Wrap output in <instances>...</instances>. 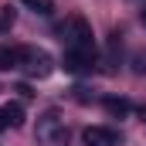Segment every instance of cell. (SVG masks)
<instances>
[{"label":"cell","mask_w":146,"mask_h":146,"mask_svg":"<svg viewBox=\"0 0 146 146\" xmlns=\"http://www.w3.org/2000/svg\"><path fill=\"white\" fill-rule=\"evenodd\" d=\"M37 143L41 146H68V126L58 112H44L37 119V129H34Z\"/></svg>","instance_id":"cell-1"},{"label":"cell","mask_w":146,"mask_h":146,"mask_svg":"<svg viewBox=\"0 0 146 146\" xmlns=\"http://www.w3.org/2000/svg\"><path fill=\"white\" fill-rule=\"evenodd\" d=\"M61 41L72 51H95V37H92V27H88L85 17H72L61 27Z\"/></svg>","instance_id":"cell-2"},{"label":"cell","mask_w":146,"mask_h":146,"mask_svg":"<svg viewBox=\"0 0 146 146\" xmlns=\"http://www.w3.org/2000/svg\"><path fill=\"white\" fill-rule=\"evenodd\" d=\"M21 68L31 75V78H48V75L54 72V58H51L44 48L24 44V48H21Z\"/></svg>","instance_id":"cell-3"},{"label":"cell","mask_w":146,"mask_h":146,"mask_svg":"<svg viewBox=\"0 0 146 146\" xmlns=\"http://www.w3.org/2000/svg\"><path fill=\"white\" fill-rule=\"evenodd\" d=\"M92 65H95V51H72V48H65V72L85 75V72H92Z\"/></svg>","instance_id":"cell-4"},{"label":"cell","mask_w":146,"mask_h":146,"mask_svg":"<svg viewBox=\"0 0 146 146\" xmlns=\"http://www.w3.org/2000/svg\"><path fill=\"white\" fill-rule=\"evenodd\" d=\"M82 143L85 146H115V133L106 129V126H88L82 133Z\"/></svg>","instance_id":"cell-5"},{"label":"cell","mask_w":146,"mask_h":146,"mask_svg":"<svg viewBox=\"0 0 146 146\" xmlns=\"http://www.w3.org/2000/svg\"><path fill=\"white\" fill-rule=\"evenodd\" d=\"M14 68H21V48L0 44V72H14Z\"/></svg>","instance_id":"cell-6"},{"label":"cell","mask_w":146,"mask_h":146,"mask_svg":"<svg viewBox=\"0 0 146 146\" xmlns=\"http://www.w3.org/2000/svg\"><path fill=\"white\" fill-rule=\"evenodd\" d=\"M17 3H24L27 10H34L41 17H51L54 14V0H17Z\"/></svg>","instance_id":"cell-7"},{"label":"cell","mask_w":146,"mask_h":146,"mask_svg":"<svg viewBox=\"0 0 146 146\" xmlns=\"http://www.w3.org/2000/svg\"><path fill=\"white\" fill-rule=\"evenodd\" d=\"M102 106H106V112H109V115H115V119H122V115H129V109H133V106H129L126 99H106Z\"/></svg>","instance_id":"cell-8"},{"label":"cell","mask_w":146,"mask_h":146,"mask_svg":"<svg viewBox=\"0 0 146 146\" xmlns=\"http://www.w3.org/2000/svg\"><path fill=\"white\" fill-rule=\"evenodd\" d=\"M3 115H7V122L17 129V126L24 122V109H21V102H7V106H3Z\"/></svg>","instance_id":"cell-9"},{"label":"cell","mask_w":146,"mask_h":146,"mask_svg":"<svg viewBox=\"0 0 146 146\" xmlns=\"http://www.w3.org/2000/svg\"><path fill=\"white\" fill-rule=\"evenodd\" d=\"M133 72H136V75H146V51H143V48L133 51Z\"/></svg>","instance_id":"cell-10"},{"label":"cell","mask_w":146,"mask_h":146,"mask_svg":"<svg viewBox=\"0 0 146 146\" xmlns=\"http://www.w3.org/2000/svg\"><path fill=\"white\" fill-rule=\"evenodd\" d=\"M14 27V7H0V31Z\"/></svg>","instance_id":"cell-11"},{"label":"cell","mask_w":146,"mask_h":146,"mask_svg":"<svg viewBox=\"0 0 146 146\" xmlns=\"http://www.w3.org/2000/svg\"><path fill=\"white\" fill-rule=\"evenodd\" d=\"M3 129H10V122H7V115H3V109H0V133Z\"/></svg>","instance_id":"cell-12"},{"label":"cell","mask_w":146,"mask_h":146,"mask_svg":"<svg viewBox=\"0 0 146 146\" xmlns=\"http://www.w3.org/2000/svg\"><path fill=\"white\" fill-rule=\"evenodd\" d=\"M139 21H143V24H146V7H143V10H139Z\"/></svg>","instance_id":"cell-13"}]
</instances>
